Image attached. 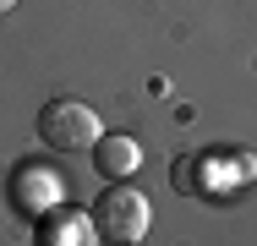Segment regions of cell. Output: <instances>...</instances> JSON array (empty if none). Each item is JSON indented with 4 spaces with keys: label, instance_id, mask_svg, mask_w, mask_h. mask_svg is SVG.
<instances>
[{
    "label": "cell",
    "instance_id": "5",
    "mask_svg": "<svg viewBox=\"0 0 257 246\" xmlns=\"http://www.w3.org/2000/svg\"><path fill=\"white\" fill-rule=\"evenodd\" d=\"M50 241H99V224L82 219V213H66V219H55Z\"/></svg>",
    "mask_w": 257,
    "mask_h": 246
},
{
    "label": "cell",
    "instance_id": "6",
    "mask_svg": "<svg viewBox=\"0 0 257 246\" xmlns=\"http://www.w3.org/2000/svg\"><path fill=\"white\" fill-rule=\"evenodd\" d=\"M11 6H17V0H0V11H11Z\"/></svg>",
    "mask_w": 257,
    "mask_h": 246
},
{
    "label": "cell",
    "instance_id": "3",
    "mask_svg": "<svg viewBox=\"0 0 257 246\" xmlns=\"http://www.w3.org/2000/svg\"><path fill=\"white\" fill-rule=\"evenodd\" d=\"M93 164H99L104 181H132V175H137V164H143V143H137V137H126V132L99 137V143H93Z\"/></svg>",
    "mask_w": 257,
    "mask_h": 246
},
{
    "label": "cell",
    "instance_id": "2",
    "mask_svg": "<svg viewBox=\"0 0 257 246\" xmlns=\"http://www.w3.org/2000/svg\"><path fill=\"white\" fill-rule=\"evenodd\" d=\"M148 219H154V208H148V197L137 192V186H126V181H109V192L99 197V208H93V224H99V241H143L148 235Z\"/></svg>",
    "mask_w": 257,
    "mask_h": 246
},
{
    "label": "cell",
    "instance_id": "1",
    "mask_svg": "<svg viewBox=\"0 0 257 246\" xmlns=\"http://www.w3.org/2000/svg\"><path fill=\"white\" fill-rule=\"evenodd\" d=\"M99 137H104L99 109L82 104V98H50L39 109V143L50 148V153H82V148H93Z\"/></svg>",
    "mask_w": 257,
    "mask_h": 246
},
{
    "label": "cell",
    "instance_id": "4",
    "mask_svg": "<svg viewBox=\"0 0 257 246\" xmlns=\"http://www.w3.org/2000/svg\"><path fill=\"white\" fill-rule=\"evenodd\" d=\"M17 186H22L17 202H22V208H33V213H50V208H55V192H60V181H55V175H39V170H28Z\"/></svg>",
    "mask_w": 257,
    "mask_h": 246
}]
</instances>
